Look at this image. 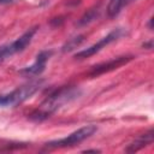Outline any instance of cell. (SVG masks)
<instances>
[{"label":"cell","instance_id":"6da1fadb","mask_svg":"<svg viewBox=\"0 0 154 154\" xmlns=\"http://www.w3.org/2000/svg\"><path fill=\"white\" fill-rule=\"evenodd\" d=\"M81 95V90L75 85L61 87L54 90L51 95H48L42 103L29 114V119L34 122H43L49 118L53 113H55L64 105L73 101Z\"/></svg>","mask_w":154,"mask_h":154},{"label":"cell","instance_id":"7a4b0ae2","mask_svg":"<svg viewBox=\"0 0 154 154\" xmlns=\"http://www.w3.org/2000/svg\"><path fill=\"white\" fill-rule=\"evenodd\" d=\"M42 83L43 81H34L22 87H18L11 93L0 95V107H11L24 102L41 88Z\"/></svg>","mask_w":154,"mask_h":154},{"label":"cell","instance_id":"3957f363","mask_svg":"<svg viewBox=\"0 0 154 154\" xmlns=\"http://www.w3.org/2000/svg\"><path fill=\"white\" fill-rule=\"evenodd\" d=\"M97 130V126L94 124L90 125H85L79 128L78 130L71 132L70 135H67L66 137L55 140V141H51L46 143L47 148H66V147H73L81 142H83L84 140L89 138L90 136H93Z\"/></svg>","mask_w":154,"mask_h":154},{"label":"cell","instance_id":"277c9868","mask_svg":"<svg viewBox=\"0 0 154 154\" xmlns=\"http://www.w3.org/2000/svg\"><path fill=\"white\" fill-rule=\"evenodd\" d=\"M36 30L37 28H31L29 29L28 31H25L22 36H19L17 40H14L13 42L11 43H6V45H2L0 46V63L5 61L6 59L11 58L12 55H14L16 53H19V52H23L31 42L34 35L36 34Z\"/></svg>","mask_w":154,"mask_h":154},{"label":"cell","instance_id":"5b68a950","mask_svg":"<svg viewBox=\"0 0 154 154\" xmlns=\"http://www.w3.org/2000/svg\"><path fill=\"white\" fill-rule=\"evenodd\" d=\"M123 34H124L123 29H120V28L114 29V30H112L111 32H108L105 37H102L100 41H97L96 43L89 46L88 48H85V49H83V51L77 52V53L75 54V58H76V59H79V60H81V59L89 58V57L96 54L97 52H100V51H101L103 47H106L107 45H109V43L114 42L116 40H118Z\"/></svg>","mask_w":154,"mask_h":154},{"label":"cell","instance_id":"8992f818","mask_svg":"<svg viewBox=\"0 0 154 154\" xmlns=\"http://www.w3.org/2000/svg\"><path fill=\"white\" fill-rule=\"evenodd\" d=\"M134 59L132 55H122V57H117V58H113L111 60H107V61H103V63H100L97 65H94L89 71H88V76L89 77H97L100 75H103V73H107L109 71H113L116 69H119L122 67L123 65H126L129 61H131Z\"/></svg>","mask_w":154,"mask_h":154},{"label":"cell","instance_id":"52a82bcc","mask_svg":"<svg viewBox=\"0 0 154 154\" xmlns=\"http://www.w3.org/2000/svg\"><path fill=\"white\" fill-rule=\"evenodd\" d=\"M51 55H52V51H41L36 55L35 61L30 66L22 69L19 71V73L24 75V76H37V75L42 73L46 69V64H47L48 59L51 58Z\"/></svg>","mask_w":154,"mask_h":154},{"label":"cell","instance_id":"ba28073f","mask_svg":"<svg viewBox=\"0 0 154 154\" xmlns=\"http://www.w3.org/2000/svg\"><path fill=\"white\" fill-rule=\"evenodd\" d=\"M153 136H154V131L153 129L148 130L147 132H144L143 135H140L134 142H131L126 148H125V152L128 153H134V152H137L149 144H152L153 142Z\"/></svg>","mask_w":154,"mask_h":154},{"label":"cell","instance_id":"9c48e42d","mask_svg":"<svg viewBox=\"0 0 154 154\" xmlns=\"http://www.w3.org/2000/svg\"><path fill=\"white\" fill-rule=\"evenodd\" d=\"M135 0H109L108 6H107V14L109 18H114L117 17L122 10L128 6L129 4H131Z\"/></svg>","mask_w":154,"mask_h":154},{"label":"cell","instance_id":"30bf717a","mask_svg":"<svg viewBox=\"0 0 154 154\" xmlns=\"http://www.w3.org/2000/svg\"><path fill=\"white\" fill-rule=\"evenodd\" d=\"M99 16H100V7H99V6L91 7V8H89V10L79 18L77 25H78V26H85V25L90 24L91 22H94Z\"/></svg>","mask_w":154,"mask_h":154},{"label":"cell","instance_id":"8fae6325","mask_svg":"<svg viewBox=\"0 0 154 154\" xmlns=\"http://www.w3.org/2000/svg\"><path fill=\"white\" fill-rule=\"evenodd\" d=\"M83 41H84V36H83V35H78V36H75V37L70 38V40L63 46V52H70V51L76 49Z\"/></svg>","mask_w":154,"mask_h":154},{"label":"cell","instance_id":"7c38bea8","mask_svg":"<svg viewBox=\"0 0 154 154\" xmlns=\"http://www.w3.org/2000/svg\"><path fill=\"white\" fill-rule=\"evenodd\" d=\"M152 41H149L148 43H143V47H148V48H152Z\"/></svg>","mask_w":154,"mask_h":154},{"label":"cell","instance_id":"4fadbf2b","mask_svg":"<svg viewBox=\"0 0 154 154\" xmlns=\"http://www.w3.org/2000/svg\"><path fill=\"white\" fill-rule=\"evenodd\" d=\"M12 0H0V4H8V2H11Z\"/></svg>","mask_w":154,"mask_h":154}]
</instances>
